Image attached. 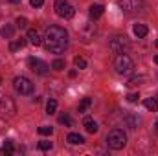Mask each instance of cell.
<instances>
[{
    "instance_id": "cell-16",
    "label": "cell",
    "mask_w": 158,
    "mask_h": 156,
    "mask_svg": "<svg viewBox=\"0 0 158 156\" xmlns=\"http://www.w3.org/2000/svg\"><path fill=\"white\" fill-rule=\"evenodd\" d=\"M90 105H92V97H83V99L79 101V107H77L79 114H85V112L90 109Z\"/></svg>"
},
{
    "instance_id": "cell-27",
    "label": "cell",
    "mask_w": 158,
    "mask_h": 156,
    "mask_svg": "<svg viewBox=\"0 0 158 156\" xmlns=\"http://www.w3.org/2000/svg\"><path fill=\"white\" fill-rule=\"evenodd\" d=\"M74 63H76V66H77L79 70H83V68H86V61H85L83 57H76V59H74Z\"/></svg>"
},
{
    "instance_id": "cell-10",
    "label": "cell",
    "mask_w": 158,
    "mask_h": 156,
    "mask_svg": "<svg viewBox=\"0 0 158 156\" xmlns=\"http://www.w3.org/2000/svg\"><path fill=\"white\" fill-rule=\"evenodd\" d=\"M132 31H134V35L138 37V39H143L147 33H149V30H147V26L145 24H140V22H136L134 24V28H132Z\"/></svg>"
},
{
    "instance_id": "cell-6",
    "label": "cell",
    "mask_w": 158,
    "mask_h": 156,
    "mask_svg": "<svg viewBox=\"0 0 158 156\" xmlns=\"http://www.w3.org/2000/svg\"><path fill=\"white\" fill-rule=\"evenodd\" d=\"M129 39L127 37H114V39H110L109 42V48L114 51V53H127V50H129Z\"/></svg>"
},
{
    "instance_id": "cell-22",
    "label": "cell",
    "mask_w": 158,
    "mask_h": 156,
    "mask_svg": "<svg viewBox=\"0 0 158 156\" xmlns=\"http://www.w3.org/2000/svg\"><path fill=\"white\" fill-rule=\"evenodd\" d=\"M145 81L143 76H138V77H131L129 79V83H127V86H138V84H142Z\"/></svg>"
},
{
    "instance_id": "cell-1",
    "label": "cell",
    "mask_w": 158,
    "mask_h": 156,
    "mask_svg": "<svg viewBox=\"0 0 158 156\" xmlns=\"http://www.w3.org/2000/svg\"><path fill=\"white\" fill-rule=\"evenodd\" d=\"M42 44L50 53H63L68 46V31L61 26H48L44 30Z\"/></svg>"
},
{
    "instance_id": "cell-31",
    "label": "cell",
    "mask_w": 158,
    "mask_h": 156,
    "mask_svg": "<svg viewBox=\"0 0 158 156\" xmlns=\"http://www.w3.org/2000/svg\"><path fill=\"white\" fill-rule=\"evenodd\" d=\"M9 2H13V4H19V2H20V0H9Z\"/></svg>"
},
{
    "instance_id": "cell-29",
    "label": "cell",
    "mask_w": 158,
    "mask_h": 156,
    "mask_svg": "<svg viewBox=\"0 0 158 156\" xmlns=\"http://www.w3.org/2000/svg\"><path fill=\"white\" fill-rule=\"evenodd\" d=\"M17 26H19L20 30H22V28H26V26H28V20H26L24 17H19V18H17Z\"/></svg>"
},
{
    "instance_id": "cell-20",
    "label": "cell",
    "mask_w": 158,
    "mask_h": 156,
    "mask_svg": "<svg viewBox=\"0 0 158 156\" xmlns=\"http://www.w3.org/2000/svg\"><path fill=\"white\" fill-rule=\"evenodd\" d=\"M55 110H57V101L55 99H50L46 103V114H53Z\"/></svg>"
},
{
    "instance_id": "cell-23",
    "label": "cell",
    "mask_w": 158,
    "mask_h": 156,
    "mask_svg": "<svg viewBox=\"0 0 158 156\" xmlns=\"http://www.w3.org/2000/svg\"><path fill=\"white\" fill-rule=\"evenodd\" d=\"M37 130H39V134H42V136H50V134L53 132V129L48 127V125H42V127H39Z\"/></svg>"
},
{
    "instance_id": "cell-28",
    "label": "cell",
    "mask_w": 158,
    "mask_h": 156,
    "mask_svg": "<svg viewBox=\"0 0 158 156\" xmlns=\"http://www.w3.org/2000/svg\"><path fill=\"white\" fill-rule=\"evenodd\" d=\"M138 97H140L138 92H131V94H127V101H129V103H136Z\"/></svg>"
},
{
    "instance_id": "cell-21",
    "label": "cell",
    "mask_w": 158,
    "mask_h": 156,
    "mask_svg": "<svg viewBox=\"0 0 158 156\" xmlns=\"http://www.w3.org/2000/svg\"><path fill=\"white\" fill-rule=\"evenodd\" d=\"M0 151H2V154H11V153H13V142H11V140H7V142L2 145V149H0Z\"/></svg>"
},
{
    "instance_id": "cell-4",
    "label": "cell",
    "mask_w": 158,
    "mask_h": 156,
    "mask_svg": "<svg viewBox=\"0 0 158 156\" xmlns=\"http://www.w3.org/2000/svg\"><path fill=\"white\" fill-rule=\"evenodd\" d=\"M53 7H55L57 17H61V18H72V17H74V13H76L74 6H72L68 0H57Z\"/></svg>"
},
{
    "instance_id": "cell-15",
    "label": "cell",
    "mask_w": 158,
    "mask_h": 156,
    "mask_svg": "<svg viewBox=\"0 0 158 156\" xmlns=\"http://www.w3.org/2000/svg\"><path fill=\"white\" fill-rule=\"evenodd\" d=\"M66 142H68V143H72V145H81V143H85V138H83L81 134L70 132V134L66 136Z\"/></svg>"
},
{
    "instance_id": "cell-7",
    "label": "cell",
    "mask_w": 158,
    "mask_h": 156,
    "mask_svg": "<svg viewBox=\"0 0 158 156\" xmlns=\"http://www.w3.org/2000/svg\"><path fill=\"white\" fill-rule=\"evenodd\" d=\"M0 114H6V116H15L17 114V105L13 101V97L6 96L0 99Z\"/></svg>"
},
{
    "instance_id": "cell-13",
    "label": "cell",
    "mask_w": 158,
    "mask_h": 156,
    "mask_svg": "<svg viewBox=\"0 0 158 156\" xmlns=\"http://www.w3.org/2000/svg\"><path fill=\"white\" fill-rule=\"evenodd\" d=\"M103 9H105V7H103L101 4H94V6H90V11H88V13H90V17L96 20V18H99V17L103 15Z\"/></svg>"
},
{
    "instance_id": "cell-3",
    "label": "cell",
    "mask_w": 158,
    "mask_h": 156,
    "mask_svg": "<svg viewBox=\"0 0 158 156\" xmlns=\"http://www.w3.org/2000/svg\"><path fill=\"white\" fill-rule=\"evenodd\" d=\"M114 68L121 76H129L134 70V63H132V59L127 53H118V57L114 59Z\"/></svg>"
},
{
    "instance_id": "cell-19",
    "label": "cell",
    "mask_w": 158,
    "mask_h": 156,
    "mask_svg": "<svg viewBox=\"0 0 158 156\" xmlns=\"http://www.w3.org/2000/svg\"><path fill=\"white\" fill-rule=\"evenodd\" d=\"M125 123H127L129 129H136L138 127V117L134 116V114H127L125 116Z\"/></svg>"
},
{
    "instance_id": "cell-8",
    "label": "cell",
    "mask_w": 158,
    "mask_h": 156,
    "mask_svg": "<svg viewBox=\"0 0 158 156\" xmlns=\"http://www.w3.org/2000/svg\"><path fill=\"white\" fill-rule=\"evenodd\" d=\"M28 66H30V70H33L35 74H40V76L50 70V64L44 63L39 57H30V59H28Z\"/></svg>"
},
{
    "instance_id": "cell-32",
    "label": "cell",
    "mask_w": 158,
    "mask_h": 156,
    "mask_svg": "<svg viewBox=\"0 0 158 156\" xmlns=\"http://www.w3.org/2000/svg\"><path fill=\"white\" fill-rule=\"evenodd\" d=\"M155 63H156V64H158V55H156V57H155Z\"/></svg>"
},
{
    "instance_id": "cell-9",
    "label": "cell",
    "mask_w": 158,
    "mask_h": 156,
    "mask_svg": "<svg viewBox=\"0 0 158 156\" xmlns=\"http://www.w3.org/2000/svg\"><path fill=\"white\" fill-rule=\"evenodd\" d=\"M119 4H121V9H125V11H136L142 7L143 0H121Z\"/></svg>"
},
{
    "instance_id": "cell-33",
    "label": "cell",
    "mask_w": 158,
    "mask_h": 156,
    "mask_svg": "<svg viewBox=\"0 0 158 156\" xmlns=\"http://www.w3.org/2000/svg\"><path fill=\"white\" fill-rule=\"evenodd\" d=\"M156 130H158V123H156Z\"/></svg>"
},
{
    "instance_id": "cell-26",
    "label": "cell",
    "mask_w": 158,
    "mask_h": 156,
    "mask_svg": "<svg viewBox=\"0 0 158 156\" xmlns=\"http://www.w3.org/2000/svg\"><path fill=\"white\" fill-rule=\"evenodd\" d=\"M59 123H63V125L70 127V125H72V119H70L68 114H61V116H59Z\"/></svg>"
},
{
    "instance_id": "cell-14",
    "label": "cell",
    "mask_w": 158,
    "mask_h": 156,
    "mask_svg": "<svg viewBox=\"0 0 158 156\" xmlns=\"http://www.w3.org/2000/svg\"><path fill=\"white\" fill-rule=\"evenodd\" d=\"M13 33H15V28H13L11 24H6V26L0 28V37H2V39H11Z\"/></svg>"
},
{
    "instance_id": "cell-30",
    "label": "cell",
    "mask_w": 158,
    "mask_h": 156,
    "mask_svg": "<svg viewBox=\"0 0 158 156\" xmlns=\"http://www.w3.org/2000/svg\"><path fill=\"white\" fill-rule=\"evenodd\" d=\"M30 4H31V7H40L44 4V0H30Z\"/></svg>"
},
{
    "instance_id": "cell-17",
    "label": "cell",
    "mask_w": 158,
    "mask_h": 156,
    "mask_svg": "<svg viewBox=\"0 0 158 156\" xmlns=\"http://www.w3.org/2000/svg\"><path fill=\"white\" fill-rule=\"evenodd\" d=\"M143 105H145V109H147L149 112H156L158 110V99H155V97H147V99L143 101Z\"/></svg>"
},
{
    "instance_id": "cell-5",
    "label": "cell",
    "mask_w": 158,
    "mask_h": 156,
    "mask_svg": "<svg viewBox=\"0 0 158 156\" xmlns=\"http://www.w3.org/2000/svg\"><path fill=\"white\" fill-rule=\"evenodd\" d=\"M13 86H15V90H17L19 94H22V96H28V94L33 92V83L28 77H24V76H19V77L13 79Z\"/></svg>"
},
{
    "instance_id": "cell-2",
    "label": "cell",
    "mask_w": 158,
    "mask_h": 156,
    "mask_svg": "<svg viewBox=\"0 0 158 156\" xmlns=\"http://www.w3.org/2000/svg\"><path fill=\"white\" fill-rule=\"evenodd\" d=\"M107 145L109 149L112 151H119L127 145V134L121 130V129H112L109 134H107Z\"/></svg>"
},
{
    "instance_id": "cell-24",
    "label": "cell",
    "mask_w": 158,
    "mask_h": 156,
    "mask_svg": "<svg viewBox=\"0 0 158 156\" xmlns=\"http://www.w3.org/2000/svg\"><path fill=\"white\" fill-rule=\"evenodd\" d=\"M52 68H53V70H64V61H63V59H55V61L52 63Z\"/></svg>"
},
{
    "instance_id": "cell-11",
    "label": "cell",
    "mask_w": 158,
    "mask_h": 156,
    "mask_svg": "<svg viewBox=\"0 0 158 156\" xmlns=\"http://www.w3.org/2000/svg\"><path fill=\"white\" fill-rule=\"evenodd\" d=\"M83 125H85V129H86V132H90V134H96L98 130H99V127H98V123L92 119V117H85V121H83Z\"/></svg>"
},
{
    "instance_id": "cell-12",
    "label": "cell",
    "mask_w": 158,
    "mask_h": 156,
    "mask_svg": "<svg viewBox=\"0 0 158 156\" xmlns=\"http://www.w3.org/2000/svg\"><path fill=\"white\" fill-rule=\"evenodd\" d=\"M28 39H30V42H31L33 46L42 44V39H40V35H39V31H37V30H28Z\"/></svg>"
},
{
    "instance_id": "cell-18",
    "label": "cell",
    "mask_w": 158,
    "mask_h": 156,
    "mask_svg": "<svg viewBox=\"0 0 158 156\" xmlns=\"http://www.w3.org/2000/svg\"><path fill=\"white\" fill-rule=\"evenodd\" d=\"M26 46V39H17L13 40L11 44H9V51H17V50H22Z\"/></svg>"
},
{
    "instance_id": "cell-25",
    "label": "cell",
    "mask_w": 158,
    "mask_h": 156,
    "mask_svg": "<svg viewBox=\"0 0 158 156\" xmlns=\"http://www.w3.org/2000/svg\"><path fill=\"white\" fill-rule=\"evenodd\" d=\"M52 147H53V143H52V142H46V140L39 142V149H40V151H50Z\"/></svg>"
},
{
    "instance_id": "cell-34",
    "label": "cell",
    "mask_w": 158,
    "mask_h": 156,
    "mask_svg": "<svg viewBox=\"0 0 158 156\" xmlns=\"http://www.w3.org/2000/svg\"><path fill=\"white\" fill-rule=\"evenodd\" d=\"M156 46H158V40H156Z\"/></svg>"
}]
</instances>
